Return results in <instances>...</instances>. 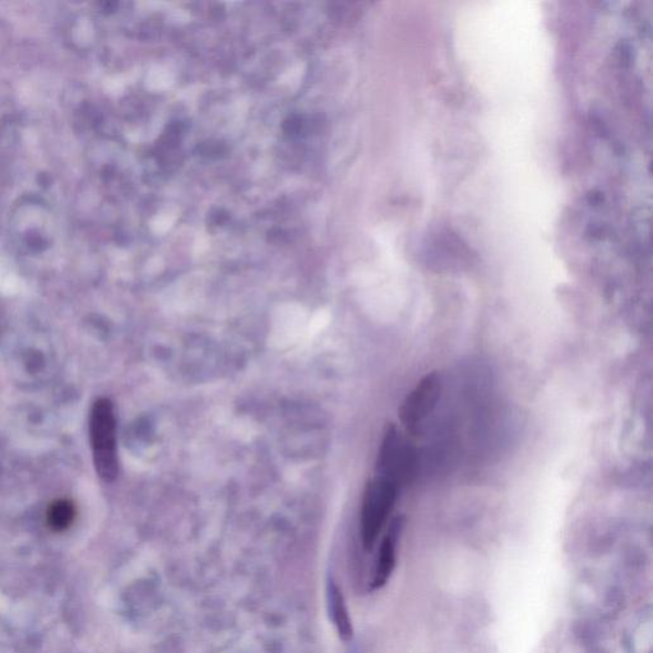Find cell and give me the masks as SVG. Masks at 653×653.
I'll return each mask as SVG.
<instances>
[{
    "label": "cell",
    "instance_id": "4",
    "mask_svg": "<svg viewBox=\"0 0 653 653\" xmlns=\"http://www.w3.org/2000/svg\"><path fill=\"white\" fill-rule=\"evenodd\" d=\"M412 455L414 453L407 446L396 426L389 425L379 448L377 466H375L377 476H382L400 486L409 476Z\"/></svg>",
    "mask_w": 653,
    "mask_h": 653
},
{
    "label": "cell",
    "instance_id": "2",
    "mask_svg": "<svg viewBox=\"0 0 653 653\" xmlns=\"http://www.w3.org/2000/svg\"><path fill=\"white\" fill-rule=\"evenodd\" d=\"M400 486L382 476H375L365 486L360 512V536L364 549L370 551L381 536L395 509Z\"/></svg>",
    "mask_w": 653,
    "mask_h": 653
},
{
    "label": "cell",
    "instance_id": "7",
    "mask_svg": "<svg viewBox=\"0 0 653 653\" xmlns=\"http://www.w3.org/2000/svg\"><path fill=\"white\" fill-rule=\"evenodd\" d=\"M76 517V508H74L71 500L58 499L50 504L48 513H46V521L50 529L62 532L69 529Z\"/></svg>",
    "mask_w": 653,
    "mask_h": 653
},
{
    "label": "cell",
    "instance_id": "5",
    "mask_svg": "<svg viewBox=\"0 0 653 653\" xmlns=\"http://www.w3.org/2000/svg\"><path fill=\"white\" fill-rule=\"evenodd\" d=\"M401 517L395 518L389 525L386 535L383 536L381 545H379L377 562H375L374 573L370 587L372 590H381L391 580L397 564V549L400 543L402 532Z\"/></svg>",
    "mask_w": 653,
    "mask_h": 653
},
{
    "label": "cell",
    "instance_id": "6",
    "mask_svg": "<svg viewBox=\"0 0 653 653\" xmlns=\"http://www.w3.org/2000/svg\"><path fill=\"white\" fill-rule=\"evenodd\" d=\"M327 609L341 641L345 643L353 641L354 625L347 608L344 591L333 577L328 578L327 581Z\"/></svg>",
    "mask_w": 653,
    "mask_h": 653
},
{
    "label": "cell",
    "instance_id": "1",
    "mask_svg": "<svg viewBox=\"0 0 653 653\" xmlns=\"http://www.w3.org/2000/svg\"><path fill=\"white\" fill-rule=\"evenodd\" d=\"M90 434L97 475L105 483H113L119 474L117 420L108 398H100L92 407Z\"/></svg>",
    "mask_w": 653,
    "mask_h": 653
},
{
    "label": "cell",
    "instance_id": "3",
    "mask_svg": "<svg viewBox=\"0 0 653 653\" xmlns=\"http://www.w3.org/2000/svg\"><path fill=\"white\" fill-rule=\"evenodd\" d=\"M442 395V377L437 372L426 374L406 396L398 416L407 433L416 434L437 407Z\"/></svg>",
    "mask_w": 653,
    "mask_h": 653
}]
</instances>
